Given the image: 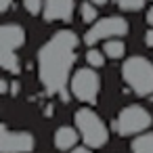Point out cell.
I'll return each mask as SVG.
<instances>
[{"mask_svg":"<svg viewBox=\"0 0 153 153\" xmlns=\"http://www.w3.org/2000/svg\"><path fill=\"white\" fill-rule=\"evenodd\" d=\"M0 92H4V94H7V92H11V90H9V82H7V80H0Z\"/></svg>","mask_w":153,"mask_h":153,"instance_id":"21","label":"cell"},{"mask_svg":"<svg viewBox=\"0 0 153 153\" xmlns=\"http://www.w3.org/2000/svg\"><path fill=\"white\" fill-rule=\"evenodd\" d=\"M44 21H71L74 0H44Z\"/></svg>","mask_w":153,"mask_h":153,"instance_id":"8","label":"cell"},{"mask_svg":"<svg viewBox=\"0 0 153 153\" xmlns=\"http://www.w3.org/2000/svg\"><path fill=\"white\" fill-rule=\"evenodd\" d=\"M124 82L140 97L153 94V63L140 55H134L126 59L122 67Z\"/></svg>","mask_w":153,"mask_h":153,"instance_id":"3","label":"cell"},{"mask_svg":"<svg viewBox=\"0 0 153 153\" xmlns=\"http://www.w3.org/2000/svg\"><path fill=\"white\" fill-rule=\"evenodd\" d=\"M115 4L124 11H138V9H143L145 0H115Z\"/></svg>","mask_w":153,"mask_h":153,"instance_id":"16","label":"cell"},{"mask_svg":"<svg viewBox=\"0 0 153 153\" xmlns=\"http://www.w3.org/2000/svg\"><path fill=\"white\" fill-rule=\"evenodd\" d=\"M36 147V138L23 130H9L2 124V136H0V153H32Z\"/></svg>","mask_w":153,"mask_h":153,"instance_id":"7","label":"cell"},{"mask_svg":"<svg viewBox=\"0 0 153 153\" xmlns=\"http://www.w3.org/2000/svg\"><path fill=\"white\" fill-rule=\"evenodd\" d=\"M86 63H88L90 67H103V65H105V53H101V51H97V48H90V51L86 53Z\"/></svg>","mask_w":153,"mask_h":153,"instance_id":"15","label":"cell"},{"mask_svg":"<svg viewBox=\"0 0 153 153\" xmlns=\"http://www.w3.org/2000/svg\"><path fill=\"white\" fill-rule=\"evenodd\" d=\"M80 132L78 128H69V126H61L57 132H55V147L59 151H71L74 147H78V140H80Z\"/></svg>","mask_w":153,"mask_h":153,"instance_id":"10","label":"cell"},{"mask_svg":"<svg viewBox=\"0 0 153 153\" xmlns=\"http://www.w3.org/2000/svg\"><path fill=\"white\" fill-rule=\"evenodd\" d=\"M88 2H92L97 7H103V4H107V0H88Z\"/></svg>","mask_w":153,"mask_h":153,"instance_id":"23","label":"cell"},{"mask_svg":"<svg viewBox=\"0 0 153 153\" xmlns=\"http://www.w3.org/2000/svg\"><path fill=\"white\" fill-rule=\"evenodd\" d=\"M151 124H153V115L145 107H140V105H128L115 117L113 128H115V132L120 136H134V134H143Z\"/></svg>","mask_w":153,"mask_h":153,"instance_id":"4","label":"cell"},{"mask_svg":"<svg viewBox=\"0 0 153 153\" xmlns=\"http://www.w3.org/2000/svg\"><path fill=\"white\" fill-rule=\"evenodd\" d=\"M0 65L11 74H19V59L17 53H9V51H0Z\"/></svg>","mask_w":153,"mask_h":153,"instance_id":"13","label":"cell"},{"mask_svg":"<svg viewBox=\"0 0 153 153\" xmlns=\"http://www.w3.org/2000/svg\"><path fill=\"white\" fill-rule=\"evenodd\" d=\"M80 15H82V21H84V23H92V21H97V4H92V2H84V4L80 7Z\"/></svg>","mask_w":153,"mask_h":153,"instance_id":"14","label":"cell"},{"mask_svg":"<svg viewBox=\"0 0 153 153\" xmlns=\"http://www.w3.org/2000/svg\"><path fill=\"white\" fill-rule=\"evenodd\" d=\"M128 34V21L124 17H105L101 21H97L84 36V42L88 46L101 42V40H111V38H122Z\"/></svg>","mask_w":153,"mask_h":153,"instance_id":"6","label":"cell"},{"mask_svg":"<svg viewBox=\"0 0 153 153\" xmlns=\"http://www.w3.org/2000/svg\"><path fill=\"white\" fill-rule=\"evenodd\" d=\"M69 153H92V149L90 147H74Z\"/></svg>","mask_w":153,"mask_h":153,"instance_id":"20","label":"cell"},{"mask_svg":"<svg viewBox=\"0 0 153 153\" xmlns=\"http://www.w3.org/2000/svg\"><path fill=\"white\" fill-rule=\"evenodd\" d=\"M11 4H13V0H0V11L7 13V11L11 9Z\"/></svg>","mask_w":153,"mask_h":153,"instance_id":"19","label":"cell"},{"mask_svg":"<svg viewBox=\"0 0 153 153\" xmlns=\"http://www.w3.org/2000/svg\"><path fill=\"white\" fill-rule=\"evenodd\" d=\"M74 122H76V128L84 140L86 147L90 149H101L107 145L109 140V130L105 126V122L90 109V107H82L76 111L74 115Z\"/></svg>","mask_w":153,"mask_h":153,"instance_id":"2","label":"cell"},{"mask_svg":"<svg viewBox=\"0 0 153 153\" xmlns=\"http://www.w3.org/2000/svg\"><path fill=\"white\" fill-rule=\"evenodd\" d=\"M147 23H149V25L153 27V7H151V9L147 11Z\"/></svg>","mask_w":153,"mask_h":153,"instance_id":"22","label":"cell"},{"mask_svg":"<svg viewBox=\"0 0 153 153\" xmlns=\"http://www.w3.org/2000/svg\"><path fill=\"white\" fill-rule=\"evenodd\" d=\"M145 44H147L149 48H153V30H149V32L145 34Z\"/></svg>","mask_w":153,"mask_h":153,"instance_id":"18","label":"cell"},{"mask_svg":"<svg viewBox=\"0 0 153 153\" xmlns=\"http://www.w3.org/2000/svg\"><path fill=\"white\" fill-rule=\"evenodd\" d=\"M23 4H25V11L30 15H38L44 11V2L42 0H23Z\"/></svg>","mask_w":153,"mask_h":153,"instance_id":"17","label":"cell"},{"mask_svg":"<svg viewBox=\"0 0 153 153\" xmlns=\"http://www.w3.org/2000/svg\"><path fill=\"white\" fill-rule=\"evenodd\" d=\"M101 80L94 67H82L71 76V92L82 103H94L99 97Z\"/></svg>","mask_w":153,"mask_h":153,"instance_id":"5","label":"cell"},{"mask_svg":"<svg viewBox=\"0 0 153 153\" xmlns=\"http://www.w3.org/2000/svg\"><path fill=\"white\" fill-rule=\"evenodd\" d=\"M78 42L80 40L74 32L61 30L38 53V74L44 90L48 94H61L63 101H67L65 86H67V76L76 61Z\"/></svg>","mask_w":153,"mask_h":153,"instance_id":"1","label":"cell"},{"mask_svg":"<svg viewBox=\"0 0 153 153\" xmlns=\"http://www.w3.org/2000/svg\"><path fill=\"white\" fill-rule=\"evenodd\" d=\"M11 88H13V90H11V92H13V94H17V92H19V84H17V82H15V84H13V86H11Z\"/></svg>","mask_w":153,"mask_h":153,"instance_id":"24","label":"cell"},{"mask_svg":"<svg viewBox=\"0 0 153 153\" xmlns=\"http://www.w3.org/2000/svg\"><path fill=\"white\" fill-rule=\"evenodd\" d=\"M25 44V32L21 25L17 23H7L0 30V51H9V53H17V48H21Z\"/></svg>","mask_w":153,"mask_h":153,"instance_id":"9","label":"cell"},{"mask_svg":"<svg viewBox=\"0 0 153 153\" xmlns=\"http://www.w3.org/2000/svg\"><path fill=\"white\" fill-rule=\"evenodd\" d=\"M103 53L107 59H122L124 53H126V44L117 38H111V40H105L103 44Z\"/></svg>","mask_w":153,"mask_h":153,"instance_id":"12","label":"cell"},{"mask_svg":"<svg viewBox=\"0 0 153 153\" xmlns=\"http://www.w3.org/2000/svg\"><path fill=\"white\" fill-rule=\"evenodd\" d=\"M130 149H132V153H153V132L136 134Z\"/></svg>","mask_w":153,"mask_h":153,"instance_id":"11","label":"cell"}]
</instances>
